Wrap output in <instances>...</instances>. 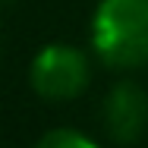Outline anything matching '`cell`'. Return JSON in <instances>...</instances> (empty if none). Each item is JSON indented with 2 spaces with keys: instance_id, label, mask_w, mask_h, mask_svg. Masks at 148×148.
Segmentation results:
<instances>
[{
  "instance_id": "obj_1",
  "label": "cell",
  "mask_w": 148,
  "mask_h": 148,
  "mask_svg": "<svg viewBox=\"0 0 148 148\" xmlns=\"http://www.w3.org/2000/svg\"><path fill=\"white\" fill-rule=\"evenodd\" d=\"M91 47L114 69L148 63V0H101L91 16Z\"/></svg>"
},
{
  "instance_id": "obj_2",
  "label": "cell",
  "mask_w": 148,
  "mask_h": 148,
  "mask_svg": "<svg viewBox=\"0 0 148 148\" xmlns=\"http://www.w3.org/2000/svg\"><path fill=\"white\" fill-rule=\"evenodd\" d=\"M32 88L47 101H73L88 88L91 63L79 47L47 44L32 60Z\"/></svg>"
},
{
  "instance_id": "obj_3",
  "label": "cell",
  "mask_w": 148,
  "mask_h": 148,
  "mask_svg": "<svg viewBox=\"0 0 148 148\" xmlns=\"http://www.w3.org/2000/svg\"><path fill=\"white\" fill-rule=\"evenodd\" d=\"M104 129L114 142H136L148 129V95L136 82H120L104 98Z\"/></svg>"
},
{
  "instance_id": "obj_4",
  "label": "cell",
  "mask_w": 148,
  "mask_h": 148,
  "mask_svg": "<svg viewBox=\"0 0 148 148\" xmlns=\"http://www.w3.org/2000/svg\"><path fill=\"white\" fill-rule=\"evenodd\" d=\"M35 148H98V145L91 142L85 132L60 126V129H51V132H44V136L38 139V145H35Z\"/></svg>"
},
{
  "instance_id": "obj_5",
  "label": "cell",
  "mask_w": 148,
  "mask_h": 148,
  "mask_svg": "<svg viewBox=\"0 0 148 148\" xmlns=\"http://www.w3.org/2000/svg\"><path fill=\"white\" fill-rule=\"evenodd\" d=\"M0 3H13V0H0Z\"/></svg>"
}]
</instances>
